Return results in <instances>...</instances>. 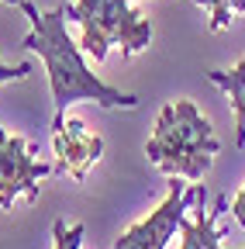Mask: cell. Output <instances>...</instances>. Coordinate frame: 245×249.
I'll list each match as a JSON object with an SVG mask.
<instances>
[{
	"label": "cell",
	"mask_w": 245,
	"mask_h": 249,
	"mask_svg": "<svg viewBox=\"0 0 245 249\" xmlns=\"http://www.w3.org/2000/svg\"><path fill=\"white\" fill-rule=\"evenodd\" d=\"M24 11V18L32 21V31L24 35V49H32L42 55L45 73H49V87H52V104H55V118H66V107L76 101H94L97 107H138L135 93H121L117 87L104 83L100 76L90 73V66L83 62V49L69 38L66 31V7L55 11H38L32 0L17 4Z\"/></svg>",
	"instance_id": "1"
},
{
	"label": "cell",
	"mask_w": 245,
	"mask_h": 249,
	"mask_svg": "<svg viewBox=\"0 0 245 249\" xmlns=\"http://www.w3.org/2000/svg\"><path fill=\"white\" fill-rule=\"evenodd\" d=\"M218 149H221L218 135L194 101H169L156 118L152 139L145 142V156L152 166L194 183L204 180Z\"/></svg>",
	"instance_id": "2"
},
{
	"label": "cell",
	"mask_w": 245,
	"mask_h": 249,
	"mask_svg": "<svg viewBox=\"0 0 245 249\" xmlns=\"http://www.w3.org/2000/svg\"><path fill=\"white\" fill-rule=\"evenodd\" d=\"M66 21H76L83 28L80 49L94 55V62H104L111 45L131 59L152 42V21L128 0H76L66 7Z\"/></svg>",
	"instance_id": "3"
},
{
	"label": "cell",
	"mask_w": 245,
	"mask_h": 249,
	"mask_svg": "<svg viewBox=\"0 0 245 249\" xmlns=\"http://www.w3.org/2000/svg\"><path fill=\"white\" fill-rule=\"evenodd\" d=\"M197 194H200V183H183V177H169L166 201L156 211H148L145 222L131 225L114 242V249H166L169 239L180 232L183 218H187V208L197 204Z\"/></svg>",
	"instance_id": "4"
},
{
	"label": "cell",
	"mask_w": 245,
	"mask_h": 249,
	"mask_svg": "<svg viewBox=\"0 0 245 249\" xmlns=\"http://www.w3.org/2000/svg\"><path fill=\"white\" fill-rule=\"evenodd\" d=\"M52 173L55 166L38 163L24 135H7L0 124V208L11 211L17 197L38 201V180Z\"/></svg>",
	"instance_id": "5"
},
{
	"label": "cell",
	"mask_w": 245,
	"mask_h": 249,
	"mask_svg": "<svg viewBox=\"0 0 245 249\" xmlns=\"http://www.w3.org/2000/svg\"><path fill=\"white\" fill-rule=\"evenodd\" d=\"M52 145H55V173H69L73 180H86L90 166L104 156V139L90 135L80 118H52Z\"/></svg>",
	"instance_id": "6"
},
{
	"label": "cell",
	"mask_w": 245,
	"mask_h": 249,
	"mask_svg": "<svg viewBox=\"0 0 245 249\" xmlns=\"http://www.w3.org/2000/svg\"><path fill=\"white\" fill-rule=\"evenodd\" d=\"M207 201V191H204V183H200V194H197V218L190 222V218H183V225H180V249H221V229H218V218L228 211V197L218 194L214 197L211 208H204Z\"/></svg>",
	"instance_id": "7"
},
{
	"label": "cell",
	"mask_w": 245,
	"mask_h": 249,
	"mask_svg": "<svg viewBox=\"0 0 245 249\" xmlns=\"http://www.w3.org/2000/svg\"><path fill=\"white\" fill-rule=\"evenodd\" d=\"M207 80L228 93L231 111H235V145L242 149L245 145V59L235 62L231 70H211Z\"/></svg>",
	"instance_id": "8"
},
{
	"label": "cell",
	"mask_w": 245,
	"mask_h": 249,
	"mask_svg": "<svg viewBox=\"0 0 245 249\" xmlns=\"http://www.w3.org/2000/svg\"><path fill=\"white\" fill-rule=\"evenodd\" d=\"M197 7L211 11V21H207L211 31H225L231 24V18L245 11V0H197Z\"/></svg>",
	"instance_id": "9"
},
{
	"label": "cell",
	"mask_w": 245,
	"mask_h": 249,
	"mask_svg": "<svg viewBox=\"0 0 245 249\" xmlns=\"http://www.w3.org/2000/svg\"><path fill=\"white\" fill-rule=\"evenodd\" d=\"M83 235H86V225H83V222L66 225L63 218H59V222H52V249H80Z\"/></svg>",
	"instance_id": "10"
},
{
	"label": "cell",
	"mask_w": 245,
	"mask_h": 249,
	"mask_svg": "<svg viewBox=\"0 0 245 249\" xmlns=\"http://www.w3.org/2000/svg\"><path fill=\"white\" fill-rule=\"evenodd\" d=\"M32 73V62H17V66H4L0 62V83H14V80H24Z\"/></svg>",
	"instance_id": "11"
},
{
	"label": "cell",
	"mask_w": 245,
	"mask_h": 249,
	"mask_svg": "<svg viewBox=\"0 0 245 249\" xmlns=\"http://www.w3.org/2000/svg\"><path fill=\"white\" fill-rule=\"evenodd\" d=\"M231 214H235V222L245 229V183L238 187V194H235V201H231Z\"/></svg>",
	"instance_id": "12"
},
{
	"label": "cell",
	"mask_w": 245,
	"mask_h": 249,
	"mask_svg": "<svg viewBox=\"0 0 245 249\" xmlns=\"http://www.w3.org/2000/svg\"><path fill=\"white\" fill-rule=\"evenodd\" d=\"M0 4H21V0H0Z\"/></svg>",
	"instance_id": "13"
}]
</instances>
